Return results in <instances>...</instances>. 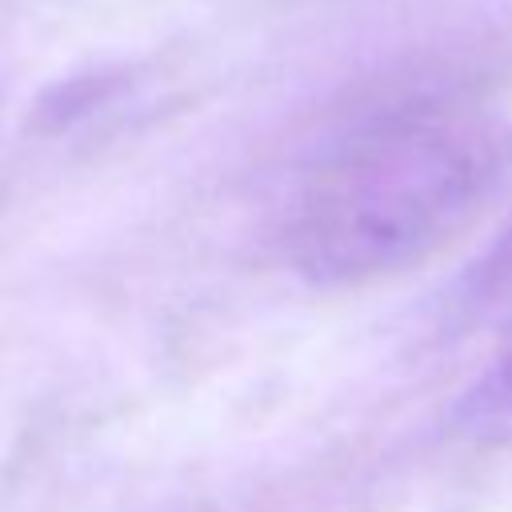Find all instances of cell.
<instances>
[{
	"instance_id": "6da1fadb",
	"label": "cell",
	"mask_w": 512,
	"mask_h": 512,
	"mask_svg": "<svg viewBox=\"0 0 512 512\" xmlns=\"http://www.w3.org/2000/svg\"><path fill=\"white\" fill-rule=\"evenodd\" d=\"M508 176L512 124L496 108L444 88L380 96L312 148L280 244L308 284H372L444 248Z\"/></svg>"
},
{
	"instance_id": "7a4b0ae2",
	"label": "cell",
	"mask_w": 512,
	"mask_h": 512,
	"mask_svg": "<svg viewBox=\"0 0 512 512\" xmlns=\"http://www.w3.org/2000/svg\"><path fill=\"white\" fill-rule=\"evenodd\" d=\"M452 424L468 440H512V348H504L460 392Z\"/></svg>"
},
{
	"instance_id": "3957f363",
	"label": "cell",
	"mask_w": 512,
	"mask_h": 512,
	"mask_svg": "<svg viewBox=\"0 0 512 512\" xmlns=\"http://www.w3.org/2000/svg\"><path fill=\"white\" fill-rule=\"evenodd\" d=\"M512 296V224L488 244V252L468 268L460 280V300L464 304H492Z\"/></svg>"
}]
</instances>
